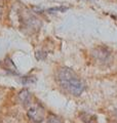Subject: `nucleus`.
Segmentation results:
<instances>
[{
    "mask_svg": "<svg viewBox=\"0 0 117 123\" xmlns=\"http://www.w3.org/2000/svg\"><path fill=\"white\" fill-rule=\"evenodd\" d=\"M57 79L60 85L71 94L78 97L84 91V83L72 69L64 67L58 71Z\"/></svg>",
    "mask_w": 117,
    "mask_h": 123,
    "instance_id": "1",
    "label": "nucleus"
},
{
    "mask_svg": "<svg viewBox=\"0 0 117 123\" xmlns=\"http://www.w3.org/2000/svg\"><path fill=\"white\" fill-rule=\"evenodd\" d=\"M27 115L30 118V120L34 123H41L44 119V109L40 104L34 106L30 105L28 111H27Z\"/></svg>",
    "mask_w": 117,
    "mask_h": 123,
    "instance_id": "2",
    "label": "nucleus"
},
{
    "mask_svg": "<svg viewBox=\"0 0 117 123\" xmlns=\"http://www.w3.org/2000/svg\"><path fill=\"white\" fill-rule=\"evenodd\" d=\"M19 98L25 107H28L31 105V92L28 89H23L20 91Z\"/></svg>",
    "mask_w": 117,
    "mask_h": 123,
    "instance_id": "3",
    "label": "nucleus"
},
{
    "mask_svg": "<svg viewBox=\"0 0 117 123\" xmlns=\"http://www.w3.org/2000/svg\"><path fill=\"white\" fill-rule=\"evenodd\" d=\"M47 123H64V121L62 120V118L58 117V115L50 113L47 116Z\"/></svg>",
    "mask_w": 117,
    "mask_h": 123,
    "instance_id": "4",
    "label": "nucleus"
},
{
    "mask_svg": "<svg viewBox=\"0 0 117 123\" xmlns=\"http://www.w3.org/2000/svg\"><path fill=\"white\" fill-rule=\"evenodd\" d=\"M37 78L35 76H24L22 77V83L24 85H28L31 83H36Z\"/></svg>",
    "mask_w": 117,
    "mask_h": 123,
    "instance_id": "5",
    "label": "nucleus"
},
{
    "mask_svg": "<svg viewBox=\"0 0 117 123\" xmlns=\"http://www.w3.org/2000/svg\"><path fill=\"white\" fill-rule=\"evenodd\" d=\"M69 9V7L67 6H57V7H52V8H48L47 9V12L48 13H54V12H58V11H60V12H65V11H67Z\"/></svg>",
    "mask_w": 117,
    "mask_h": 123,
    "instance_id": "6",
    "label": "nucleus"
},
{
    "mask_svg": "<svg viewBox=\"0 0 117 123\" xmlns=\"http://www.w3.org/2000/svg\"><path fill=\"white\" fill-rule=\"evenodd\" d=\"M46 55H47V53H45V52L41 51V50H39V51H37V52H36V59H37L38 61H42V60H44L45 57H46Z\"/></svg>",
    "mask_w": 117,
    "mask_h": 123,
    "instance_id": "7",
    "label": "nucleus"
},
{
    "mask_svg": "<svg viewBox=\"0 0 117 123\" xmlns=\"http://www.w3.org/2000/svg\"><path fill=\"white\" fill-rule=\"evenodd\" d=\"M2 8H3V0H0V18L2 15Z\"/></svg>",
    "mask_w": 117,
    "mask_h": 123,
    "instance_id": "8",
    "label": "nucleus"
}]
</instances>
